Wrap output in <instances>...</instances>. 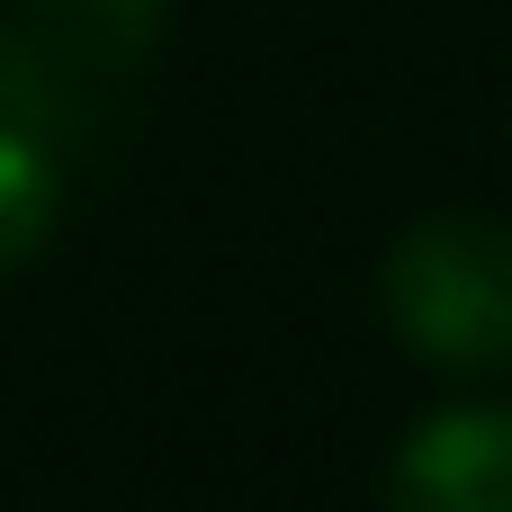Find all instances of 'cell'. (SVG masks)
I'll return each instance as SVG.
<instances>
[{
    "label": "cell",
    "mask_w": 512,
    "mask_h": 512,
    "mask_svg": "<svg viewBox=\"0 0 512 512\" xmlns=\"http://www.w3.org/2000/svg\"><path fill=\"white\" fill-rule=\"evenodd\" d=\"M387 333L459 378L512 369V225L495 216H423L378 261Z\"/></svg>",
    "instance_id": "obj_1"
},
{
    "label": "cell",
    "mask_w": 512,
    "mask_h": 512,
    "mask_svg": "<svg viewBox=\"0 0 512 512\" xmlns=\"http://www.w3.org/2000/svg\"><path fill=\"white\" fill-rule=\"evenodd\" d=\"M387 512H512V405L432 414L387 468Z\"/></svg>",
    "instance_id": "obj_2"
},
{
    "label": "cell",
    "mask_w": 512,
    "mask_h": 512,
    "mask_svg": "<svg viewBox=\"0 0 512 512\" xmlns=\"http://www.w3.org/2000/svg\"><path fill=\"white\" fill-rule=\"evenodd\" d=\"M54 216H63V171H54L45 135L0 117V270L36 261L54 243Z\"/></svg>",
    "instance_id": "obj_3"
},
{
    "label": "cell",
    "mask_w": 512,
    "mask_h": 512,
    "mask_svg": "<svg viewBox=\"0 0 512 512\" xmlns=\"http://www.w3.org/2000/svg\"><path fill=\"white\" fill-rule=\"evenodd\" d=\"M45 27H63L72 45H90L99 63H126V54L153 45L162 0H45Z\"/></svg>",
    "instance_id": "obj_4"
}]
</instances>
